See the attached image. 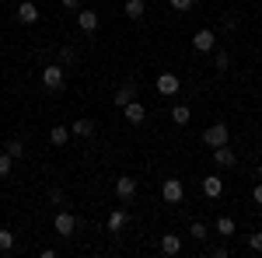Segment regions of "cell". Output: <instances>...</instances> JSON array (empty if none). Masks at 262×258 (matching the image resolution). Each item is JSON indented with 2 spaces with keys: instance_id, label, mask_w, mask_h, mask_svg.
I'll return each instance as SVG.
<instances>
[{
  "instance_id": "cell-23",
  "label": "cell",
  "mask_w": 262,
  "mask_h": 258,
  "mask_svg": "<svg viewBox=\"0 0 262 258\" xmlns=\"http://www.w3.org/2000/svg\"><path fill=\"white\" fill-rule=\"evenodd\" d=\"M11 168H14V157H11L7 150H0V178H7V175H11Z\"/></svg>"
},
{
  "instance_id": "cell-12",
  "label": "cell",
  "mask_w": 262,
  "mask_h": 258,
  "mask_svg": "<svg viewBox=\"0 0 262 258\" xmlns=\"http://www.w3.org/2000/svg\"><path fill=\"white\" fill-rule=\"evenodd\" d=\"M224 192V178H217V175H206L203 178V196L206 199H217Z\"/></svg>"
},
{
  "instance_id": "cell-6",
  "label": "cell",
  "mask_w": 262,
  "mask_h": 258,
  "mask_svg": "<svg viewBox=\"0 0 262 258\" xmlns=\"http://www.w3.org/2000/svg\"><path fill=\"white\" fill-rule=\"evenodd\" d=\"M192 49H196V53H213V49H217V35H213L210 28H200V32L192 35Z\"/></svg>"
},
{
  "instance_id": "cell-8",
  "label": "cell",
  "mask_w": 262,
  "mask_h": 258,
  "mask_svg": "<svg viewBox=\"0 0 262 258\" xmlns=\"http://www.w3.org/2000/svg\"><path fill=\"white\" fill-rule=\"evenodd\" d=\"M213 164H217V168H234V164H238V154H234L227 143H221V147H213Z\"/></svg>"
},
{
  "instance_id": "cell-32",
  "label": "cell",
  "mask_w": 262,
  "mask_h": 258,
  "mask_svg": "<svg viewBox=\"0 0 262 258\" xmlns=\"http://www.w3.org/2000/svg\"><path fill=\"white\" fill-rule=\"evenodd\" d=\"M255 175H259V181H262V164H259V171H255Z\"/></svg>"
},
{
  "instance_id": "cell-29",
  "label": "cell",
  "mask_w": 262,
  "mask_h": 258,
  "mask_svg": "<svg viewBox=\"0 0 262 258\" xmlns=\"http://www.w3.org/2000/svg\"><path fill=\"white\" fill-rule=\"evenodd\" d=\"M49 199H53V202H56V206H63V202H67V196H63L60 189H53V192H49Z\"/></svg>"
},
{
  "instance_id": "cell-13",
  "label": "cell",
  "mask_w": 262,
  "mask_h": 258,
  "mask_svg": "<svg viewBox=\"0 0 262 258\" xmlns=\"http://www.w3.org/2000/svg\"><path fill=\"white\" fill-rule=\"evenodd\" d=\"M126 223H129V213H126V209H112V213H108V230H112V234H122Z\"/></svg>"
},
{
  "instance_id": "cell-30",
  "label": "cell",
  "mask_w": 262,
  "mask_h": 258,
  "mask_svg": "<svg viewBox=\"0 0 262 258\" xmlns=\"http://www.w3.org/2000/svg\"><path fill=\"white\" fill-rule=\"evenodd\" d=\"M252 202H255V206H262V181L252 189Z\"/></svg>"
},
{
  "instance_id": "cell-15",
  "label": "cell",
  "mask_w": 262,
  "mask_h": 258,
  "mask_svg": "<svg viewBox=\"0 0 262 258\" xmlns=\"http://www.w3.org/2000/svg\"><path fill=\"white\" fill-rule=\"evenodd\" d=\"M91 133H95V122H91V119H77L74 126H70V136H81V139H88Z\"/></svg>"
},
{
  "instance_id": "cell-2",
  "label": "cell",
  "mask_w": 262,
  "mask_h": 258,
  "mask_svg": "<svg viewBox=\"0 0 262 258\" xmlns=\"http://www.w3.org/2000/svg\"><path fill=\"white\" fill-rule=\"evenodd\" d=\"M42 84H46L49 91H63L67 77H63V66H60V63H49V66H42Z\"/></svg>"
},
{
  "instance_id": "cell-22",
  "label": "cell",
  "mask_w": 262,
  "mask_h": 258,
  "mask_svg": "<svg viewBox=\"0 0 262 258\" xmlns=\"http://www.w3.org/2000/svg\"><path fill=\"white\" fill-rule=\"evenodd\" d=\"M4 150H7V154H11L14 160L25 157V143H21V139H11V143H4Z\"/></svg>"
},
{
  "instance_id": "cell-17",
  "label": "cell",
  "mask_w": 262,
  "mask_h": 258,
  "mask_svg": "<svg viewBox=\"0 0 262 258\" xmlns=\"http://www.w3.org/2000/svg\"><path fill=\"white\" fill-rule=\"evenodd\" d=\"M161 251H164V255H179V251H182V238H179V234H164V238H161Z\"/></svg>"
},
{
  "instance_id": "cell-9",
  "label": "cell",
  "mask_w": 262,
  "mask_h": 258,
  "mask_svg": "<svg viewBox=\"0 0 262 258\" xmlns=\"http://www.w3.org/2000/svg\"><path fill=\"white\" fill-rule=\"evenodd\" d=\"M18 21L21 25H35V21H39V7H35L32 0H21L18 4Z\"/></svg>"
},
{
  "instance_id": "cell-20",
  "label": "cell",
  "mask_w": 262,
  "mask_h": 258,
  "mask_svg": "<svg viewBox=\"0 0 262 258\" xmlns=\"http://www.w3.org/2000/svg\"><path fill=\"white\" fill-rule=\"evenodd\" d=\"M234 230H238V223H234L231 217H221V220H217V234H224V238H231Z\"/></svg>"
},
{
  "instance_id": "cell-10",
  "label": "cell",
  "mask_w": 262,
  "mask_h": 258,
  "mask_svg": "<svg viewBox=\"0 0 262 258\" xmlns=\"http://www.w3.org/2000/svg\"><path fill=\"white\" fill-rule=\"evenodd\" d=\"M122 115H126V122H133V126H140V122L147 119V108H143L140 101L133 98L129 105H126V108H122Z\"/></svg>"
},
{
  "instance_id": "cell-3",
  "label": "cell",
  "mask_w": 262,
  "mask_h": 258,
  "mask_svg": "<svg viewBox=\"0 0 262 258\" xmlns=\"http://www.w3.org/2000/svg\"><path fill=\"white\" fill-rule=\"evenodd\" d=\"M227 136H231L227 122H213V126H206V133H203V143H206V147H221V143H227Z\"/></svg>"
},
{
  "instance_id": "cell-24",
  "label": "cell",
  "mask_w": 262,
  "mask_h": 258,
  "mask_svg": "<svg viewBox=\"0 0 262 258\" xmlns=\"http://www.w3.org/2000/svg\"><path fill=\"white\" fill-rule=\"evenodd\" d=\"M189 234H192L196 241H206V238H210V230H206V223H200V220H192V227H189Z\"/></svg>"
},
{
  "instance_id": "cell-26",
  "label": "cell",
  "mask_w": 262,
  "mask_h": 258,
  "mask_svg": "<svg viewBox=\"0 0 262 258\" xmlns=\"http://www.w3.org/2000/svg\"><path fill=\"white\" fill-rule=\"evenodd\" d=\"M248 251H255V255H262V230H255V234H248Z\"/></svg>"
},
{
  "instance_id": "cell-16",
  "label": "cell",
  "mask_w": 262,
  "mask_h": 258,
  "mask_svg": "<svg viewBox=\"0 0 262 258\" xmlns=\"http://www.w3.org/2000/svg\"><path fill=\"white\" fill-rule=\"evenodd\" d=\"M49 143H53V147H67V143H70V129H67V126H53V129H49Z\"/></svg>"
},
{
  "instance_id": "cell-18",
  "label": "cell",
  "mask_w": 262,
  "mask_h": 258,
  "mask_svg": "<svg viewBox=\"0 0 262 258\" xmlns=\"http://www.w3.org/2000/svg\"><path fill=\"white\" fill-rule=\"evenodd\" d=\"M122 11H126V18H129V21H140L143 11H147V4H143V0H126V7H122Z\"/></svg>"
},
{
  "instance_id": "cell-7",
  "label": "cell",
  "mask_w": 262,
  "mask_h": 258,
  "mask_svg": "<svg viewBox=\"0 0 262 258\" xmlns=\"http://www.w3.org/2000/svg\"><path fill=\"white\" fill-rule=\"evenodd\" d=\"M133 196H137V178L119 175V178H116V199H119V202H129Z\"/></svg>"
},
{
  "instance_id": "cell-14",
  "label": "cell",
  "mask_w": 262,
  "mask_h": 258,
  "mask_svg": "<svg viewBox=\"0 0 262 258\" xmlns=\"http://www.w3.org/2000/svg\"><path fill=\"white\" fill-rule=\"evenodd\" d=\"M133 98H137V87H133V84H122L119 91L112 95V101H116L119 108H126V105H129V101H133Z\"/></svg>"
},
{
  "instance_id": "cell-25",
  "label": "cell",
  "mask_w": 262,
  "mask_h": 258,
  "mask_svg": "<svg viewBox=\"0 0 262 258\" xmlns=\"http://www.w3.org/2000/svg\"><path fill=\"white\" fill-rule=\"evenodd\" d=\"M74 60H77V53H74L70 45H63V49H60V60H56V63H60V66H70Z\"/></svg>"
},
{
  "instance_id": "cell-27",
  "label": "cell",
  "mask_w": 262,
  "mask_h": 258,
  "mask_svg": "<svg viewBox=\"0 0 262 258\" xmlns=\"http://www.w3.org/2000/svg\"><path fill=\"white\" fill-rule=\"evenodd\" d=\"M213 66H217V74H227V66H231V56H227V53H217Z\"/></svg>"
},
{
  "instance_id": "cell-31",
  "label": "cell",
  "mask_w": 262,
  "mask_h": 258,
  "mask_svg": "<svg viewBox=\"0 0 262 258\" xmlns=\"http://www.w3.org/2000/svg\"><path fill=\"white\" fill-rule=\"evenodd\" d=\"M67 11H81V0H60Z\"/></svg>"
},
{
  "instance_id": "cell-28",
  "label": "cell",
  "mask_w": 262,
  "mask_h": 258,
  "mask_svg": "<svg viewBox=\"0 0 262 258\" xmlns=\"http://www.w3.org/2000/svg\"><path fill=\"white\" fill-rule=\"evenodd\" d=\"M171 4V11H189L192 7V0H168Z\"/></svg>"
},
{
  "instance_id": "cell-4",
  "label": "cell",
  "mask_w": 262,
  "mask_h": 258,
  "mask_svg": "<svg viewBox=\"0 0 262 258\" xmlns=\"http://www.w3.org/2000/svg\"><path fill=\"white\" fill-rule=\"evenodd\" d=\"M53 227H56V234H60V238H74V230H77V217H74V213H67V209H60V213L53 217Z\"/></svg>"
},
{
  "instance_id": "cell-11",
  "label": "cell",
  "mask_w": 262,
  "mask_h": 258,
  "mask_svg": "<svg viewBox=\"0 0 262 258\" xmlns=\"http://www.w3.org/2000/svg\"><path fill=\"white\" fill-rule=\"evenodd\" d=\"M179 87H182V80L175 74H161L158 77V95H179Z\"/></svg>"
},
{
  "instance_id": "cell-5",
  "label": "cell",
  "mask_w": 262,
  "mask_h": 258,
  "mask_svg": "<svg viewBox=\"0 0 262 258\" xmlns=\"http://www.w3.org/2000/svg\"><path fill=\"white\" fill-rule=\"evenodd\" d=\"M98 25H101L98 11H88V7H81V11H77V28H81L84 35H95V32H98Z\"/></svg>"
},
{
  "instance_id": "cell-19",
  "label": "cell",
  "mask_w": 262,
  "mask_h": 258,
  "mask_svg": "<svg viewBox=\"0 0 262 258\" xmlns=\"http://www.w3.org/2000/svg\"><path fill=\"white\" fill-rule=\"evenodd\" d=\"M189 119H192L189 105H175V108H171V122H175V126H185Z\"/></svg>"
},
{
  "instance_id": "cell-21",
  "label": "cell",
  "mask_w": 262,
  "mask_h": 258,
  "mask_svg": "<svg viewBox=\"0 0 262 258\" xmlns=\"http://www.w3.org/2000/svg\"><path fill=\"white\" fill-rule=\"evenodd\" d=\"M11 248H14V234H11L7 227H0V255H7Z\"/></svg>"
},
{
  "instance_id": "cell-1",
  "label": "cell",
  "mask_w": 262,
  "mask_h": 258,
  "mask_svg": "<svg viewBox=\"0 0 262 258\" xmlns=\"http://www.w3.org/2000/svg\"><path fill=\"white\" fill-rule=\"evenodd\" d=\"M161 199L168 202V206H179L182 199H185V185H182V178H164V185H161Z\"/></svg>"
}]
</instances>
